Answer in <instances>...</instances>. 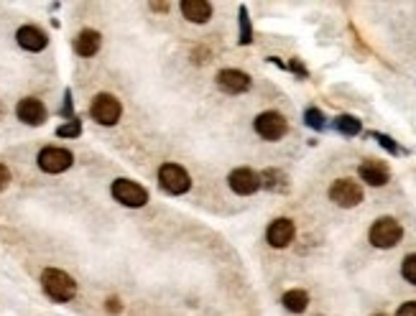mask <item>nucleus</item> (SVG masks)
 <instances>
[{
  "instance_id": "17",
  "label": "nucleus",
  "mask_w": 416,
  "mask_h": 316,
  "mask_svg": "<svg viewBox=\"0 0 416 316\" xmlns=\"http://www.w3.org/2000/svg\"><path fill=\"white\" fill-rule=\"evenodd\" d=\"M281 304H284L286 311H291V314H301V311H307V306H309V293L301 289L286 291L284 298H281Z\"/></svg>"
},
{
  "instance_id": "10",
  "label": "nucleus",
  "mask_w": 416,
  "mask_h": 316,
  "mask_svg": "<svg viewBox=\"0 0 416 316\" xmlns=\"http://www.w3.org/2000/svg\"><path fill=\"white\" fill-rule=\"evenodd\" d=\"M227 181H230V189L240 194V197H251V194L261 189V179H258V173L253 169H235Z\"/></svg>"
},
{
  "instance_id": "1",
  "label": "nucleus",
  "mask_w": 416,
  "mask_h": 316,
  "mask_svg": "<svg viewBox=\"0 0 416 316\" xmlns=\"http://www.w3.org/2000/svg\"><path fill=\"white\" fill-rule=\"evenodd\" d=\"M41 286H44V293L49 298H54V301H72L77 296V283H74L72 276H67L64 271L59 268H46L41 273Z\"/></svg>"
},
{
  "instance_id": "4",
  "label": "nucleus",
  "mask_w": 416,
  "mask_h": 316,
  "mask_svg": "<svg viewBox=\"0 0 416 316\" xmlns=\"http://www.w3.org/2000/svg\"><path fill=\"white\" fill-rule=\"evenodd\" d=\"M120 99L113 97V95H97L90 105V115L92 120H97L100 125H115L120 120Z\"/></svg>"
},
{
  "instance_id": "21",
  "label": "nucleus",
  "mask_w": 416,
  "mask_h": 316,
  "mask_svg": "<svg viewBox=\"0 0 416 316\" xmlns=\"http://www.w3.org/2000/svg\"><path fill=\"white\" fill-rule=\"evenodd\" d=\"M304 123H307L309 127H314V130H325V115H322L317 108H309L307 112H304Z\"/></svg>"
},
{
  "instance_id": "3",
  "label": "nucleus",
  "mask_w": 416,
  "mask_h": 316,
  "mask_svg": "<svg viewBox=\"0 0 416 316\" xmlns=\"http://www.w3.org/2000/svg\"><path fill=\"white\" fill-rule=\"evenodd\" d=\"M113 197H115V202H120L123 207H143L146 202H148V191L141 186V184H136V181L130 179H118L113 181Z\"/></svg>"
},
{
  "instance_id": "28",
  "label": "nucleus",
  "mask_w": 416,
  "mask_h": 316,
  "mask_svg": "<svg viewBox=\"0 0 416 316\" xmlns=\"http://www.w3.org/2000/svg\"><path fill=\"white\" fill-rule=\"evenodd\" d=\"M108 311H115V314L120 311V304L115 301V298H110V301H108Z\"/></svg>"
},
{
  "instance_id": "6",
  "label": "nucleus",
  "mask_w": 416,
  "mask_h": 316,
  "mask_svg": "<svg viewBox=\"0 0 416 316\" xmlns=\"http://www.w3.org/2000/svg\"><path fill=\"white\" fill-rule=\"evenodd\" d=\"M159 184L169 194H184V191H189L192 179L189 173L184 171L181 166H176V163H163L161 169H159Z\"/></svg>"
},
{
  "instance_id": "12",
  "label": "nucleus",
  "mask_w": 416,
  "mask_h": 316,
  "mask_svg": "<svg viewBox=\"0 0 416 316\" xmlns=\"http://www.w3.org/2000/svg\"><path fill=\"white\" fill-rule=\"evenodd\" d=\"M218 87L227 95H240V92L251 90V77L238 69H222L218 74Z\"/></svg>"
},
{
  "instance_id": "23",
  "label": "nucleus",
  "mask_w": 416,
  "mask_h": 316,
  "mask_svg": "<svg viewBox=\"0 0 416 316\" xmlns=\"http://www.w3.org/2000/svg\"><path fill=\"white\" fill-rule=\"evenodd\" d=\"M401 273H404V278H406L408 283L416 286V255H406V260L401 265Z\"/></svg>"
},
{
  "instance_id": "7",
  "label": "nucleus",
  "mask_w": 416,
  "mask_h": 316,
  "mask_svg": "<svg viewBox=\"0 0 416 316\" xmlns=\"http://www.w3.org/2000/svg\"><path fill=\"white\" fill-rule=\"evenodd\" d=\"M286 130H289V123H286V118L281 112L268 110V112H261L255 118V133L266 138V141H279V138L286 136Z\"/></svg>"
},
{
  "instance_id": "2",
  "label": "nucleus",
  "mask_w": 416,
  "mask_h": 316,
  "mask_svg": "<svg viewBox=\"0 0 416 316\" xmlns=\"http://www.w3.org/2000/svg\"><path fill=\"white\" fill-rule=\"evenodd\" d=\"M404 237V230L393 217H380L375 219V225L371 227V243L380 250H389V247H396Z\"/></svg>"
},
{
  "instance_id": "18",
  "label": "nucleus",
  "mask_w": 416,
  "mask_h": 316,
  "mask_svg": "<svg viewBox=\"0 0 416 316\" xmlns=\"http://www.w3.org/2000/svg\"><path fill=\"white\" fill-rule=\"evenodd\" d=\"M261 186H266V189H271V191H286V176L281 171H276V169H268V171H263L261 176Z\"/></svg>"
},
{
  "instance_id": "11",
  "label": "nucleus",
  "mask_w": 416,
  "mask_h": 316,
  "mask_svg": "<svg viewBox=\"0 0 416 316\" xmlns=\"http://www.w3.org/2000/svg\"><path fill=\"white\" fill-rule=\"evenodd\" d=\"M294 235H297V227H294V222L286 217L273 219L271 225H268V232H266L271 247H286V245H291Z\"/></svg>"
},
{
  "instance_id": "9",
  "label": "nucleus",
  "mask_w": 416,
  "mask_h": 316,
  "mask_svg": "<svg viewBox=\"0 0 416 316\" xmlns=\"http://www.w3.org/2000/svg\"><path fill=\"white\" fill-rule=\"evenodd\" d=\"M16 115H19L21 123L26 125H44L46 123V108L44 102L36 97H23L16 105Z\"/></svg>"
},
{
  "instance_id": "13",
  "label": "nucleus",
  "mask_w": 416,
  "mask_h": 316,
  "mask_svg": "<svg viewBox=\"0 0 416 316\" xmlns=\"http://www.w3.org/2000/svg\"><path fill=\"white\" fill-rule=\"evenodd\" d=\"M360 179L365 181V184H371V186H383V184H389L391 171L383 161L368 158V161L360 163Z\"/></svg>"
},
{
  "instance_id": "5",
  "label": "nucleus",
  "mask_w": 416,
  "mask_h": 316,
  "mask_svg": "<svg viewBox=\"0 0 416 316\" xmlns=\"http://www.w3.org/2000/svg\"><path fill=\"white\" fill-rule=\"evenodd\" d=\"M38 169L46 173H62L67 171L74 163V156L67 151V148H59V145H46L44 151L38 154Z\"/></svg>"
},
{
  "instance_id": "26",
  "label": "nucleus",
  "mask_w": 416,
  "mask_h": 316,
  "mask_svg": "<svg viewBox=\"0 0 416 316\" xmlns=\"http://www.w3.org/2000/svg\"><path fill=\"white\" fill-rule=\"evenodd\" d=\"M8 184H10V171L0 163V191L8 189Z\"/></svg>"
},
{
  "instance_id": "22",
  "label": "nucleus",
  "mask_w": 416,
  "mask_h": 316,
  "mask_svg": "<svg viewBox=\"0 0 416 316\" xmlns=\"http://www.w3.org/2000/svg\"><path fill=\"white\" fill-rule=\"evenodd\" d=\"M253 41V31H251V21H248V10L245 5L240 8V44H251Z\"/></svg>"
},
{
  "instance_id": "24",
  "label": "nucleus",
  "mask_w": 416,
  "mask_h": 316,
  "mask_svg": "<svg viewBox=\"0 0 416 316\" xmlns=\"http://www.w3.org/2000/svg\"><path fill=\"white\" fill-rule=\"evenodd\" d=\"M375 136V141H378L383 148H389L391 154H401V148H398L396 143H393V138H389V136H380V133H373Z\"/></svg>"
},
{
  "instance_id": "27",
  "label": "nucleus",
  "mask_w": 416,
  "mask_h": 316,
  "mask_svg": "<svg viewBox=\"0 0 416 316\" xmlns=\"http://www.w3.org/2000/svg\"><path fill=\"white\" fill-rule=\"evenodd\" d=\"M291 69H294V72H297V74H301V77H307V69H304V66H301V64H299L297 59L291 62Z\"/></svg>"
},
{
  "instance_id": "8",
  "label": "nucleus",
  "mask_w": 416,
  "mask_h": 316,
  "mask_svg": "<svg viewBox=\"0 0 416 316\" xmlns=\"http://www.w3.org/2000/svg\"><path fill=\"white\" fill-rule=\"evenodd\" d=\"M330 199L335 202L337 207H358L362 202V189L360 184H355V181L350 179H337L332 186H330Z\"/></svg>"
},
{
  "instance_id": "14",
  "label": "nucleus",
  "mask_w": 416,
  "mask_h": 316,
  "mask_svg": "<svg viewBox=\"0 0 416 316\" xmlns=\"http://www.w3.org/2000/svg\"><path fill=\"white\" fill-rule=\"evenodd\" d=\"M16 41H19V46L26 49V51H44L46 44H49L46 34L36 26H21L19 34H16Z\"/></svg>"
},
{
  "instance_id": "15",
  "label": "nucleus",
  "mask_w": 416,
  "mask_h": 316,
  "mask_svg": "<svg viewBox=\"0 0 416 316\" xmlns=\"http://www.w3.org/2000/svg\"><path fill=\"white\" fill-rule=\"evenodd\" d=\"M181 16L189 23H207L212 16V5L207 0H184L181 3Z\"/></svg>"
},
{
  "instance_id": "16",
  "label": "nucleus",
  "mask_w": 416,
  "mask_h": 316,
  "mask_svg": "<svg viewBox=\"0 0 416 316\" xmlns=\"http://www.w3.org/2000/svg\"><path fill=\"white\" fill-rule=\"evenodd\" d=\"M100 34L97 31H92V28H84L80 36L74 38V51L80 56H95L100 51Z\"/></svg>"
},
{
  "instance_id": "19",
  "label": "nucleus",
  "mask_w": 416,
  "mask_h": 316,
  "mask_svg": "<svg viewBox=\"0 0 416 316\" xmlns=\"http://www.w3.org/2000/svg\"><path fill=\"white\" fill-rule=\"evenodd\" d=\"M335 127L343 136H358V133H360V120L353 118V115H340V118L335 120Z\"/></svg>"
},
{
  "instance_id": "30",
  "label": "nucleus",
  "mask_w": 416,
  "mask_h": 316,
  "mask_svg": "<svg viewBox=\"0 0 416 316\" xmlns=\"http://www.w3.org/2000/svg\"><path fill=\"white\" fill-rule=\"evenodd\" d=\"M373 316H386V314H373Z\"/></svg>"
},
{
  "instance_id": "29",
  "label": "nucleus",
  "mask_w": 416,
  "mask_h": 316,
  "mask_svg": "<svg viewBox=\"0 0 416 316\" xmlns=\"http://www.w3.org/2000/svg\"><path fill=\"white\" fill-rule=\"evenodd\" d=\"M151 8L161 10V13H163V10H169V5H166V3H151Z\"/></svg>"
},
{
  "instance_id": "20",
  "label": "nucleus",
  "mask_w": 416,
  "mask_h": 316,
  "mask_svg": "<svg viewBox=\"0 0 416 316\" xmlns=\"http://www.w3.org/2000/svg\"><path fill=\"white\" fill-rule=\"evenodd\" d=\"M82 133V123L77 118H72L69 123H64V125L56 127V136L59 138H77Z\"/></svg>"
},
{
  "instance_id": "25",
  "label": "nucleus",
  "mask_w": 416,
  "mask_h": 316,
  "mask_svg": "<svg viewBox=\"0 0 416 316\" xmlns=\"http://www.w3.org/2000/svg\"><path fill=\"white\" fill-rule=\"evenodd\" d=\"M396 316H416V301H408V304H404V306L396 311Z\"/></svg>"
}]
</instances>
